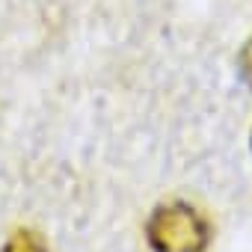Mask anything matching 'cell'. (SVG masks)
Here are the masks:
<instances>
[{
	"label": "cell",
	"mask_w": 252,
	"mask_h": 252,
	"mask_svg": "<svg viewBox=\"0 0 252 252\" xmlns=\"http://www.w3.org/2000/svg\"><path fill=\"white\" fill-rule=\"evenodd\" d=\"M149 243L155 252H205L208 222L187 202H166L149 220Z\"/></svg>",
	"instance_id": "6da1fadb"
},
{
	"label": "cell",
	"mask_w": 252,
	"mask_h": 252,
	"mask_svg": "<svg viewBox=\"0 0 252 252\" xmlns=\"http://www.w3.org/2000/svg\"><path fill=\"white\" fill-rule=\"evenodd\" d=\"M3 252H45V246H42V240L33 231H18Z\"/></svg>",
	"instance_id": "7a4b0ae2"
},
{
	"label": "cell",
	"mask_w": 252,
	"mask_h": 252,
	"mask_svg": "<svg viewBox=\"0 0 252 252\" xmlns=\"http://www.w3.org/2000/svg\"><path fill=\"white\" fill-rule=\"evenodd\" d=\"M237 68H240V77L252 86V39L243 45V51H240V60H237Z\"/></svg>",
	"instance_id": "3957f363"
}]
</instances>
